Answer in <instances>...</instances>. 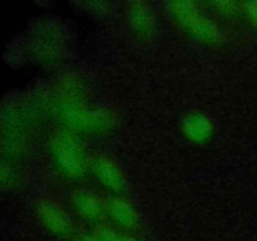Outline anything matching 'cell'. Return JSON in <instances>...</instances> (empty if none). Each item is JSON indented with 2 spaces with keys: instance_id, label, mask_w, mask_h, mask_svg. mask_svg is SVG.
Returning a JSON list of instances; mask_svg holds the SVG:
<instances>
[{
  "instance_id": "8fae6325",
  "label": "cell",
  "mask_w": 257,
  "mask_h": 241,
  "mask_svg": "<svg viewBox=\"0 0 257 241\" xmlns=\"http://www.w3.org/2000/svg\"><path fill=\"white\" fill-rule=\"evenodd\" d=\"M79 241H102L98 236H82Z\"/></svg>"
},
{
  "instance_id": "9c48e42d",
  "label": "cell",
  "mask_w": 257,
  "mask_h": 241,
  "mask_svg": "<svg viewBox=\"0 0 257 241\" xmlns=\"http://www.w3.org/2000/svg\"><path fill=\"white\" fill-rule=\"evenodd\" d=\"M135 22L140 28H145L148 25V13L145 12L143 9H136L135 17H133Z\"/></svg>"
},
{
  "instance_id": "8992f818",
  "label": "cell",
  "mask_w": 257,
  "mask_h": 241,
  "mask_svg": "<svg viewBox=\"0 0 257 241\" xmlns=\"http://www.w3.org/2000/svg\"><path fill=\"white\" fill-rule=\"evenodd\" d=\"M75 206L83 216L88 218H98L102 216L103 207L100 200L90 192H79L74 198Z\"/></svg>"
},
{
  "instance_id": "30bf717a",
  "label": "cell",
  "mask_w": 257,
  "mask_h": 241,
  "mask_svg": "<svg viewBox=\"0 0 257 241\" xmlns=\"http://www.w3.org/2000/svg\"><path fill=\"white\" fill-rule=\"evenodd\" d=\"M247 12H248V14L251 15V18H252L255 22H257V2L248 3V4H247Z\"/></svg>"
},
{
  "instance_id": "6da1fadb",
  "label": "cell",
  "mask_w": 257,
  "mask_h": 241,
  "mask_svg": "<svg viewBox=\"0 0 257 241\" xmlns=\"http://www.w3.org/2000/svg\"><path fill=\"white\" fill-rule=\"evenodd\" d=\"M54 155L60 167L68 175H79L83 171V153L74 138L59 135L54 140Z\"/></svg>"
},
{
  "instance_id": "3957f363",
  "label": "cell",
  "mask_w": 257,
  "mask_h": 241,
  "mask_svg": "<svg viewBox=\"0 0 257 241\" xmlns=\"http://www.w3.org/2000/svg\"><path fill=\"white\" fill-rule=\"evenodd\" d=\"M40 216L45 225L57 235H64L69 231L70 222L69 218L64 213L62 208L53 203H42L39 208Z\"/></svg>"
},
{
  "instance_id": "ba28073f",
  "label": "cell",
  "mask_w": 257,
  "mask_h": 241,
  "mask_svg": "<svg viewBox=\"0 0 257 241\" xmlns=\"http://www.w3.org/2000/svg\"><path fill=\"white\" fill-rule=\"evenodd\" d=\"M98 237L102 241H137L132 237H128V236L120 235V233L109 230V228H99Z\"/></svg>"
},
{
  "instance_id": "52a82bcc",
  "label": "cell",
  "mask_w": 257,
  "mask_h": 241,
  "mask_svg": "<svg viewBox=\"0 0 257 241\" xmlns=\"http://www.w3.org/2000/svg\"><path fill=\"white\" fill-rule=\"evenodd\" d=\"M109 210L114 220L120 225L132 226L136 222L137 215H136L135 208L124 200H119V198L113 200L109 205Z\"/></svg>"
},
{
  "instance_id": "277c9868",
  "label": "cell",
  "mask_w": 257,
  "mask_h": 241,
  "mask_svg": "<svg viewBox=\"0 0 257 241\" xmlns=\"http://www.w3.org/2000/svg\"><path fill=\"white\" fill-rule=\"evenodd\" d=\"M94 171L103 185H105L109 188H113V190L122 188V175H120L117 166L113 162H110L109 160H98L95 162Z\"/></svg>"
},
{
  "instance_id": "5b68a950",
  "label": "cell",
  "mask_w": 257,
  "mask_h": 241,
  "mask_svg": "<svg viewBox=\"0 0 257 241\" xmlns=\"http://www.w3.org/2000/svg\"><path fill=\"white\" fill-rule=\"evenodd\" d=\"M185 133L188 138L193 141H203L211 135L212 126L208 118L201 113H195V114L188 115L187 119L185 120Z\"/></svg>"
},
{
  "instance_id": "7a4b0ae2",
  "label": "cell",
  "mask_w": 257,
  "mask_h": 241,
  "mask_svg": "<svg viewBox=\"0 0 257 241\" xmlns=\"http://www.w3.org/2000/svg\"><path fill=\"white\" fill-rule=\"evenodd\" d=\"M175 13L181 22L192 33L206 40H215L218 37L217 28L208 19L198 14L197 9L191 3H177L175 4Z\"/></svg>"
}]
</instances>
